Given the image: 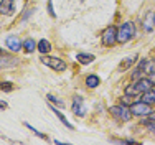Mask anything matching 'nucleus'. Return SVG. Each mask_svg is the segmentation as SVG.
Instances as JSON below:
<instances>
[{
    "mask_svg": "<svg viewBox=\"0 0 155 145\" xmlns=\"http://www.w3.org/2000/svg\"><path fill=\"white\" fill-rule=\"evenodd\" d=\"M117 41V28L116 27H109L102 31V44L106 46H112Z\"/></svg>",
    "mask_w": 155,
    "mask_h": 145,
    "instance_id": "39448f33",
    "label": "nucleus"
},
{
    "mask_svg": "<svg viewBox=\"0 0 155 145\" xmlns=\"http://www.w3.org/2000/svg\"><path fill=\"white\" fill-rule=\"evenodd\" d=\"M149 79L152 81V84L155 86V73H153V74H149Z\"/></svg>",
    "mask_w": 155,
    "mask_h": 145,
    "instance_id": "a878e982",
    "label": "nucleus"
},
{
    "mask_svg": "<svg viewBox=\"0 0 155 145\" xmlns=\"http://www.w3.org/2000/svg\"><path fill=\"white\" fill-rule=\"evenodd\" d=\"M130 112H132V116H150L152 107H150V104H147L143 101L132 102L130 104Z\"/></svg>",
    "mask_w": 155,
    "mask_h": 145,
    "instance_id": "20e7f679",
    "label": "nucleus"
},
{
    "mask_svg": "<svg viewBox=\"0 0 155 145\" xmlns=\"http://www.w3.org/2000/svg\"><path fill=\"white\" fill-rule=\"evenodd\" d=\"M149 129L155 133V122H150V124H149Z\"/></svg>",
    "mask_w": 155,
    "mask_h": 145,
    "instance_id": "393cba45",
    "label": "nucleus"
},
{
    "mask_svg": "<svg viewBox=\"0 0 155 145\" xmlns=\"http://www.w3.org/2000/svg\"><path fill=\"white\" fill-rule=\"evenodd\" d=\"M81 2H83V0H81Z\"/></svg>",
    "mask_w": 155,
    "mask_h": 145,
    "instance_id": "cd10ccee",
    "label": "nucleus"
},
{
    "mask_svg": "<svg viewBox=\"0 0 155 145\" xmlns=\"http://www.w3.org/2000/svg\"><path fill=\"white\" fill-rule=\"evenodd\" d=\"M48 13H50V17H56V13H54V10H53V0H48Z\"/></svg>",
    "mask_w": 155,
    "mask_h": 145,
    "instance_id": "412c9836",
    "label": "nucleus"
},
{
    "mask_svg": "<svg viewBox=\"0 0 155 145\" xmlns=\"http://www.w3.org/2000/svg\"><path fill=\"white\" fill-rule=\"evenodd\" d=\"M99 83H101V79H99L96 74H89V76L86 77V86L87 87H91V89H94V87H97L99 86Z\"/></svg>",
    "mask_w": 155,
    "mask_h": 145,
    "instance_id": "2eb2a0df",
    "label": "nucleus"
},
{
    "mask_svg": "<svg viewBox=\"0 0 155 145\" xmlns=\"http://www.w3.org/2000/svg\"><path fill=\"white\" fill-rule=\"evenodd\" d=\"M143 71L149 73V74H153V73H155V61H147L145 69H143Z\"/></svg>",
    "mask_w": 155,
    "mask_h": 145,
    "instance_id": "a211bd4d",
    "label": "nucleus"
},
{
    "mask_svg": "<svg viewBox=\"0 0 155 145\" xmlns=\"http://www.w3.org/2000/svg\"><path fill=\"white\" fill-rule=\"evenodd\" d=\"M27 127H28V129H30V130H33V132H35V133H36V135H38V137H41V139H45V140L48 139V137L45 135V133H41V132H38V130H36V129H35V127H31V125H30V124H27Z\"/></svg>",
    "mask_w": 155,
    "mask_h": 145,
    "instance_id": "4be33fe9",
    "label": "nucleus"
},
{
    "mask_svg": "<svg viewBox=\"0 0 155 145\" xmlns=\"http://www.w3.org/2000/svg\"><path fill=\"white\" fill-rule=\"evenodd\" d=\"M135 35V25L132 21H125L120 25V28H117V41L125 43L129 40H132Z\"/></svg>",
    "mask_w": 155,
    "mask_h": 145,
    "instance_id": "f257e3e1",
    "label": "nucleus"
},
{
    "mask_svg": "<svg viewBox=\"0 0 155 145\" xmlns=\"http://www.w3.org/2000/svg\"><path fill=\"white\" fill-rule=\"evenodd\" d=\"M150 122H155V112H150V117L147 119V120H143V124H145V125H149Z\"/></svg>",
    "mask_w": 155,
    "mask_h": 145,
    "instance_id": "5701e85b",
    "label": "nucleus"
},
{
    "mask_svg": "<svg viewBox=\"0 0 155 145\" xmlns=\"http://www.w3.org/2000/svg\"><path fill=\"white\" fill-rule=\"evenodd\" d=\"M41 63H43V64H46L48 68L54 69V71H64V69H66V63L63 61V59H60V58L45 56V54H43V56H41Z\"/></svg>",
    "mask_w": 155,
    "mask_h": 145,
    "instance_id": "7ed1b4c3",
    "label": "nucleus"
},
{
    "mask_svg": "<svg viewBox=\"0 0 155 145\" xmlns=\"http://www.w3.org/2000/svg\"><path fill=\"white\" fill-rule=\"evenodd\" d=\"M76 58L81 64H89V63L94 61V54H89V53H79L76 54Z\"/></svg>",
    "mask_w": 155,
    "mask_h": 145,
    "instance_id": "4468645a",
    "label": "nucleus"
},
{
    "mask_svg": "<svg viewBox=\"0 0 155 145\" xmlns=\"http://www.w3.org/2000/svg\"><path fill=\"white\" fill-rule=\"evenodd\" d=\"M46 99H50L51 102H54V104H58V106H61V107H63V101H61V99H58V97H54L53 94H48V96H46Z\"/></svg>",
    "mask_w": 155,
    "mask_h": 145,
    "instance_id": "aec40b11",
    "label": "nucleus"
},
{
    "mask_svg": "<svg viewBox=\"0 0 155 145\" xmlns=\"http://www.w3.org/2000/svg\"><path fill=\"white\" fill-rule=\"evenodd\" d=\"M135 61H137V54H132L130 58H125L124 61L120 63V64H119V69H120V71H125V69H129Z\"/></svg>",
    "mask_w": 155,
    "mask_h": 145,
    "instance_id": "f8f14e48",
    "label": "nucleus"
},
{
    "mask_svg": "<svg viewBox=\"0 0 155 145\" xmlns=\"http://www.w3.org/2000/svg\"><path fill=\"white\" fill-rule=\"evenodd\" d=\"M110 114H112L116 119L119 120H130L132 119V112H130V107L127 106H112L110 107Z\"/></svg>",
    "mask_w": 155,
    "mask_h": 145,
    "instance_id": "f03ea898",
    "label": "nucleus"
},
{
    "mask_svg": "<svg viewBox=\"0 0 155 145\" xmlns=\"http://www.w3.org/2000/svg\"><path fill=\"white\" fill-rule=\"evenodd\" d=\"M36 46H38V44H36L35 40H31V38H27V40L23 41V50L27 51V53H33Z\"/></svg>",
    "mask_w": 155,
    "mask_h": 145,
    "instance_id": "dca6fc26",
    "label": "nucleus"
},
{
    "mask_svg": "<svg viewBox=\"0 0 155 145\" xmlns=\"http://www.w3.org/2000/svg\"><path fill=\"white\" fill-rule=\"evenodd\" d=\"M0 53H3V50H2V48H0Z\"/></svg>",
    "mask_w": 155,
    "mask_h": 145,
    "instance_id": "bb28decb",
    "label": "nucleus"
},
{
    "mask_svg": "<svg viewBox=\"0 0 155 145\" xmlns=\"http://www.w3.org/2000/svg\"><path fill=\"white\" fill-rule=\"evenodd\" d=\"M7 107H8V104H7L5 101H0V110H5Z\"/></svg>",
    "mask_w": 155,
    "mask_h": 145,
    "instance_id": "b1692460",
    "label": "nucleus"
},
{
    "mask_svg": "<svg viewBox=\"0 0 155 145\" xmlns=\"http://www.w3.org/2000/svg\"><path fill=\"white\" fill-rule=\"evenodd\" d=\"M36 50L40 51V53L41 54H48L51 51V44H50V41H48V40H40L38 41V46H36Z\"/></svg>",
    "mask_w": 155,
    "mask_h": 145,
    "instance_id": "9d476101",
    "label": "nucleus"
},
{
    "mask_svg": "<svg viewBox=\"0 0 155 145\" xmlns=\"http://www.w3.org/2000/svg\"><path fill=\"white\" fill-rule=\"evenodd\" d=\"M51 110H53V112L56 114V116H58V119H60V120H61L63 124L66 125V127H68V129H73V124H71V122H69V120H68V119H66L64 116H63V114L60 112V110H58V109H54V107H51Z\"/></svg>",
    "mask_w": 155,
    "mask_h": 145,
    "instance_id": "f3484780",
    "label": "nucleus"
},
{
    "mask_svg": "<svg viewBox=\"0 0 155 145\" xmlns=\"http://www.w3.org/2000/svg\"><path fill=\"white\" fill-rule=\"evenodd\" d=\"M73 114L79 117H83L86 114V107H84V101L81 96H76L74 101H73Z\"/></svg>",
    "mask_w": 155,
    "mask_h": 145,
    "instance_id": "0eeeda50",
    "label": "nucleus"
},
{
    "mask_svg": "<svg viewBox=\"0 0 155 145\" xmlns=\"http://www.w3.org/2000/svg\"><path fill=\"white\" fill-rule=\"evenodd\" d=\"M0 89H2V91H12L13 89V84L12 83H0Z\"/></svg>",
    "mask_w": 155,
    "mask_h": 145,
    "instance_id": "6ab92c4d",
    "label": "nucleus"
},
{
    "mask_svg": "<svg viewBox=\"0 0 155 145\" xmlns=\"http://www.w3.org/2000/svg\"><path fill=\"white\" fill-rule=\"evenodd\" d=\"M17 64V59L8 56V54L0 53V68H12V66Z\"/></svg>",
    "mask_w": 155,
    "mask_h": 145,
    "instance_id": "1a4fd4ad",
    "label": "nucleus"
},
{
    "mask_svg": "<svg viewBox=\"0 0 155 145\" xmlns=\"http://www.w3.org/2000/svg\"><path fill=\"white\" fill-rule=\"evenodd\" d=\"M15 12V3L13 0H2L0 2V13L2 15H10Z\"/></svg>",
    "mask_w": 155,
    "mask_h": 145,
    "instance_id": "6e6552de",
    "label": "nucleus"
},
{
    "mask_svg": "<svg viewBox=\"0 0 155 145\" xmlns=\"http://www.w3.org/2000/svg\"><path fill=\"white\" fill-rule=\"evenodd\" d=\"M140 101H143V102H147V104H155V91L153 89H149V91H145L142 94V97H140Z\"/></svg>",
    "mask_w": 155,
    "mask_h": 145,
    "instance_id": "9b49d317",
    "label": "nucleus"
},
{
    "mask_svg": "<svg viewBox=\"0 0 155 145\" xmlns=\"http://www.w3.org/2000/svg\"><path fill=\"white\" fill-rule=\"evenodd\" d=\"M5 46L8 48L10 51H20L21 46H23V41H21L18 36L10 35V36H7V40H5Z\"/></svg>",
    "mask_w": 155,
    "mask_h": 145,
    "instance_id": "423d86ee",
    "label": "nucleus"
},
{
    "mask_svg": "<svg viewBox=\"0 0 155 145\" xmlns=\"http://www.w3.org/2000/svg\"><path fill=\"white\" fill-rule=\"evenodd\" d=\"M153 23H155V13H147L145 18H143V27H145L147 31H152Z\"/></svg>",
    "mask_w": 155,
    "mask_h": 145,
    "instance_id": "ddd939ff",
    "label": "nucleus"
}]
</instances>
